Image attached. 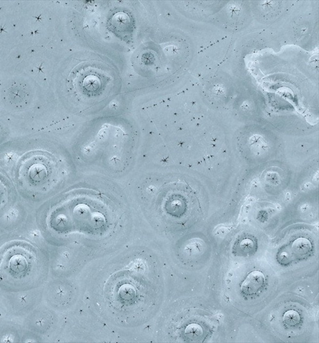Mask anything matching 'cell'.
I'll return each mask as SVG.
<instances>
[{
	"mask_svg": "<svg viewBox=\"0 0 319 343\" xmlns=\"http://www.w3.org/2000/svg\"><path fill=\"white\" fill-rule=\"evenodd\" d=\"M300 315L297 311L290 310L287 311L284 315V321L285 324L290 326H294L299 324Z\"/></svg>",
	"mask_w": 319,
	"mask_h": 343,
	"instance_id": "obj_5",
	"label": "cell"
},
{
	"mask_svg": "<svg viewBox=\"0 0 319 343\" xmlns=\"http://www.w3.org/2000/svg\"><path fill=\"white\" fill-rule=\"evenodd\" d=\"M266 278L259 271H254L247 276L241 286L242 292L244 295L251 296L256 294L264 286Z\"/></svg>",
	"mask_w": 319,
	"mask_h": 343,
	"instance_id": "obj_2",
	"label": "cell"
},
{
	"mask_svg": "<svg viewBox=\"0 0 319 343\" xmlns=\"http://www.w3.org/2000/svg\"><path fill=\"white\" fill-rule=\"evenodd\" d=\"M25 246H12L0 257V277L8 281L11 277L16 282L30 276L38 267L35 251Z\"/></svg>",
	"mask_w": 319,
	"mask_h": 343,
	"instance_id": "obj_1",
	"label": "cell"
},
{
	"mask_svg": "<svg viewBox=\"0 0 319 343\" xmlns=\"http://www.w3.org/2000/svg\"><path fill=\"white\" fill-rule=\"evenodd\" d=\"M203 334V329L199 325L192 324L188 325L185 329V335L191 340H195L200 337Z\"/></svg>",
	"mask_w": 319,
	"mask_h": 343,
	"instance_id": "obj_4",
	"label": "cell"
},
{
	"mask_svg": "<svg viewBox=\"0 0 319 343\" xmlns=\"http://www.w3.org/2000/svg\"><path fill=\"white\" fill-rule=\"evenodd\" d=\"M241 247L243 250H250V248H253L252 242L248 239L244 240L242 242Z\"/></svg>",
	"mask_w": 319,
	"mask_h": 343,
	"instance_id": "obj_6",
	"label": "cell"
},
{
	"mask_svg": "<svg viewBox=\"0 0 319 343\" xmlns=\"http://www.w3.org/2000/svg\"><path fill=\"white\" fill-rule=\"evenodd\" d=\"M96 72L95 73L92 74L90 77H89L88 75H87L84 78H82V82L83 81V84H86V83H87V85H86V86L83 87V88L86 90V91H85V93H87V91H88V93H96V92H98V93H99L98 90L100 89V86H102V77L100 76V73H99L98 75L94 76Z\"/></svg>",
	"mask_w": 319,
	"mask_h": 343,
	"instance_id": "obj_3",
	"label": "cell"
}]
</instances>
